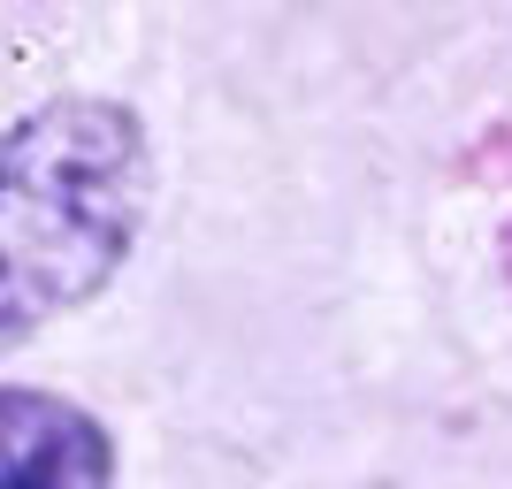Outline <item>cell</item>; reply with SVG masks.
Instances as JSON below:
<instances>
[{
	"label": "cell",
	"mask_w": 512,
	"mask_h": 489,
	"mask_svg": "<svg viewBox=\"0 0 512 489\" xmlns=\"http://www.w3.org/2000/svg\"><path fill=\"white\" fill-rule=\"evenodd\" d=\"M0 245H8V337L85 306L115 268L153 199V153L123 100L69 92L8 123L0 153Z\"/></svg>",
	"instance_id": "6da1fadb"
},
{
	"label": "cell",
	"mask_w": 512,
	"mask_h": 489,
	"mask_svg": "<svg viewBox=\"0 0 512 489\" xmlns=\"http://www.w3.org/2000/svg\"><path fill=\"white\" fill-rule=\"evenodd\" d=\"M0 489H115V451L85 405L54 390L0 398Z\"/></svg>",
	"instance_id": "7a4b0ae2"
}]
</instances>
